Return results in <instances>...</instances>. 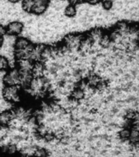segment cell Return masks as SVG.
<instances>
[{
    "instance_id": "1",
    "label": "cell",
    "mask_w": 139,
    "mask_h": 157,
    "mask_svg": "<svg viewBox=\"0 0 139 157\" xmlns=\"http://www.w3.org/2000/svg\"><path fill=\"white\" fill-rule=\"evenodd\" d=\"M2 96L3 100L8 103H18L20 101V86H7L2 88Z\"/></svg>"
},
{
    "instance_id": "2",
    "label": "cell",
    "mask_w": 139,
    "mask_h": 157,
    "mask_svg": "<svg viewBox=\"0 0 139 157\" xmlns=\"http://www.w3.org/2000/svg\"><path fill=\"white\" fill-rule=\"evenodd\" d=\"M20 71L17 67H10L2 77V83L7 86H20Z\"/></svg>"
},
{
    "instance_id": "3",
    "label": "cell",
    "mask_w": 139,
    "mask_h": 157,
    "mask_svg": "<svg viewBox=\"0 0 139 157\" xmlns=\"http://www.w3.org/2000/svg\"><path fill=\"white\" fill-rule=\"evenodd\" d=\"M24 30V24L19 21H13L9 22L5 26V34L10 36H18Z\"/></svg>"
},
{
    "instance_id": "4",
    "label": "cell",
    "mask_w": 139,
    "mask_h": 157,
    "mask_svg": "<svg viewBox=\"0 0 139 157\" xmlns=\"http://www.w3.org/2000/svg\"><path fill=\"white\" fill-rule=\"evenodd\" d=\"M50 5V0H34V6L32 7L31 14L41 16L46 12Z\"/></svg>"
},
{
    "instance_id": "5",
    "label": "cell",
    "mask_w": 139,
    "mask_h": 157,
    "mask_svg": "<svg viewBox=\"0 0 139 157\" xmlns=\"http://www.w3.org/2000/svg\"><path fill=\"white\" fill-rule=\"evenodd\" d=\"M15 119L14 112L12 110H6L0 112V126L7 127Z\"/></svg>"
},
{
    "instance_id": "6",
    "label": "cell",
    "mask_w": 139,
    "mask_h": 157,
    "mask_svg": "<svg viewBox=\"0 0 139 157\" xmlns=\"http://www.w3.org/2000/svg\"><path fill=\"white\" fill-rule=\"evenodd\" d=\"M17 61V68L20 71H31L33 69L34 61H33L31 59L24 58L18 60Z\"/></svg>"
},
{
    "instance_id": "7",
    "label": "cell",
    "mask_w": 139,
    "mask_h": 157,
    "mask_svg": "<svg viewBox=\"0 0 139 157\" xmlns=\"http://www.w3.org/2000/svg\"><path fill=\"white\" fill-rule=\"evenodd\" d=\"M29 39L24 37H18L14 42V50H24L31 44Z\"/></svg>"
},
{
    "instance_id": "8",
    "label": "cell",
    "mask_w": 139,
    "mask_h": 157,
    "mask_svg": "<svg viewBox=\"0 0 139 157\" xmlns=\"http://www.w3.org/2000/svg\"><path fill=\"white\" fill-rule=\"evenodd\" d=\"M2 152L7 156H12L17 152V147L15 144L6 145L2 148Z\"/></svg>"
},
{
    "instance_id": "9",
    "label": "cell",
    "mask_w": 139,
    "mask_h": 157,
    "mask_svg": "<svg viewBox=\"0 0 139 157\" xmlns=\"http://www.w3.org/2000/svg\"><path fill=\"white\" fill-rule=\"evenodd\" d=\"M71 97H72L73 101H78L81 100V99L85 98V92H84L82 88H77L72 92Z\"/></svg>"
},
{
    "instance_id": "10",
    "label": "cell",
    "mask_w": 139,
    "mask_h": 157,
    "mask_svg": "<svg viewBox=\"0 0 139 157\" xmlns=\"http://www.w3.org/2000/svg\"><path fill=\"white\" fill-rule=\"evenodd\" d=\"M10 69L9 60L7 56L0 55V72L7 71Z\"/></svg>"
},
{
    "instance_id": "11",
    "label": "cell",
    "mask_w": 139,
    "mask_h": 157,
    "mask_svg": "<svg viewBox=\"0 0 139 157\" xmlns=\"http://www.w3.org/2000/svg\"><path fill=\"white\" fill-rule=\"evenodd\" d=\"M64 15L68 18H73L77 15V7L74 5L68 4L64 9Z\"/></svg>"
},
{
    "instance_id": "12",
    "label": "cell",
    "mask_w": 139,
    "mask_h": 157,
    "mask_svg": "<svg viewBox=\"0 0 139 157\" xmlns=\"http://www.w3.org/2000/svg\"><path fill=\"white\" fill-rule=\"evenodd\" d=\"M34 0H22V9L27 13H31L32 7L34 6Z\"/></svg>"
},
{
    "instance_id": "13",
    "label": "cell",
    "mask_w": 139,
    "mask_h": 157,
    "mask_svg": "<svg viewBox=\"0 0 139 157\" xmlns=\"http://www.w3.org/2000/svg\"><path fill=\"white\" fill-rule=\"evenodd\" d=\"M47 151L46 150L43 149V148H35L34 151V157H47Z\"/></svg>"
},
{
    "instance_id": "14",
    "label": "cell",
    "mask_w": 139,
    "mask_h": 157,
    "mask_svg": "<svg viewBox=\"0 0 139 157\" xmlns=\"http://www.w3.org/2000/svg\"><path fill=\"white\" fill-rule=\"evenodd\" d=\"M101 4H102L103 9L106 10V11H109L113 7V1L112 0H103L101 2Z\"/></svg>"
},
{
    "instance_id": "15",
    "label": "cell",
    "mask_w": 139,
    "mask_h": 157,
    "mask_svg": "<svg viewBox=\"0 0 139 157\" xmlns=\"http://www.w3.org/2000/svg\"><path fill=\"white\" fill-rule=\"evenodd\" d=\"M130 135V128H124L119 132V137L123 140H129Z\"/></svg>"
},
{
    "instance_id": "16",
    "label": "cell",
    "mask_w": 139,
    "mask_h": 157,
    "mask_svg": "<svg viewBox=\"0 0 139 157\" xmlns=\"http://www.w3.org/2000/svg\"><path fill=\"white\" fill-rule=\"evenodd\" d=\"M69 4L74 5V6H77V5L82 4L84 2H85V0H68Z\"/></svg>"
},
{
    "instance_id": "17",
    "label": "cell",
    "mask_w": 139,
    "mask_h": 157,
    "mask_svg": "<svg viewBox=\"0 0 139 157\" xmlns=\"http://www.w3.org/2000/svg\"><path fill=\"white\" fill-rule=\"evenodd\" d=\"M103 0H85V2H87L88 4L90 5H97V4H99L101 2H102Z\"/></svg>"
},
{
    "instance_id": "18",
    "label": "cell",
    "mask_w": 139,
    "mask_h": 157,
    "mask_svg": "<svg viewBox=\"0 0 139 157\" xmlns=\"http://www.w3.org/2000/svg\"><path fill=\"white\" fill-rule=\"evenodd\" d=\"M3 44H4V35L0 34V49L3 46Z\"/></svg>"
},
{
    "instance_id": "19",
    "label": "cell",
    "mask_w": 139,
    "mask_h": 157,
    "mask_svg": "<svg viewBox=\"0 0 139 157\" xmlns=\"http://www.w3.org/2000/svg\"><path fill=\"white\" fill-rule=\"evenodd\" d=\"M0 34H5V26H3L1 23H0Z\"/></svg>"
},
{
    "instance_id": "20",
    "label": "cell",
    "mask_w": 139,
    "mask_h": 157,
    "mask_svg": "<svg viewBox=\"0 0 139 157\" xmlns=\"http://www.w3.org/2000/svg\"><path fill=\"white\" fill-rule=\"evenodd\" d=\"M8 2H11V3H17V2H19L20 0H7Z\"/></svg>"
},
{
    "instance_id": "21",
    "label": "cell",
    "mask_w": 139,
    "mask_h": 157,
    "mask_svg": "<svg viewBox=\"0 0 139 157\" xmlns=\"http://www.w3.org/2000/svg\"><path fill=\"white\" fill-rule=\"evenodd\" d=\"M60 1H65V0H60Z\"/></svg>"
},
{
    "instance_id": "22",
    "label": "cell",
    "mask_w": 139,
    "mask_h": 157,
    "mask_svg": "<svg viewBox=\"0 0 139 157\" xmlns=\"http://www.w3.org/2000/svg\"><path fill=\"white\" fill-rule=\"evenodd\" d=\"M0 127H1V126H0Z\"/></svg>"
}]
</instances>
